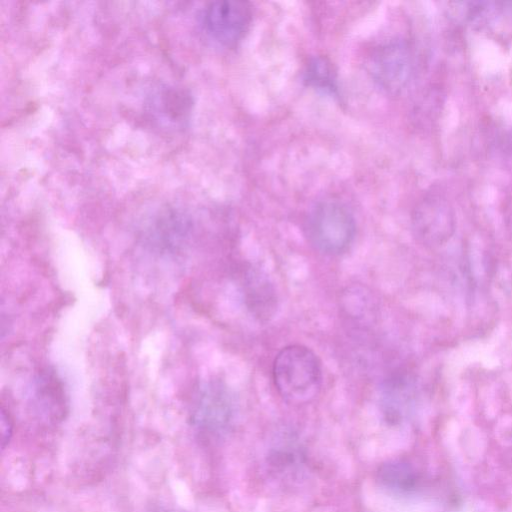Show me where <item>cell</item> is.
<instances>
[{"instance_id":"6da1fadb","label":"cell","mask_w":512,"mask_h":512,"mask_svg":"<svg viewBox=\"0 0 512 512\" xmlns=\"http://www.w3.org/2000/svg\"><path fill=\"white\" fill-rule=\"evenodd\" d=\"M272 373L278 393L291 404L309 403L320 392L321 363L306 346L293 344L282 348L274 359Z\"/></svg>"},{"instance_id":"7a4b0ae2","label":"cell","mask_w":512,"mask_h":512,"mask_svg":"<svg viewBox=\"0 0 512 512\" xmlns=\"http://www.w3.org/2000/svg\"><path fill=\"white\" fill-rule=\"evenodd\" d=\"M235 413L234 397L220 380L203 382L191 397V424L206 439L215 440L226 435L233 425Z\"/></svg>"},{"instance_id":"3957f363","label":"cell","mask_w":512,"mask_h":512,"mask_svg":"<svg viewBox=\"0 0 512 512\" xmlns=\"http://www.w3.org/2000/svg\"><path fill=\"white\" fill-rule=\"evenodd\" d=\"M355 221L350 211L335 201H324L311 211L307 231L311 243L321 252H344L355 236Z\"/></svg>"},{"instance_id":"277c9868","label":"cell","mask_w":512,"mask_h":512,"mask_svg":"<svg viewBox=\"0 0 512 512\" xmlns=\"http://www.w3.org/2000/svg\"><path fill=\"white\" fill-rule=\"evenodd\" d=\"M368 65L372 78L380 87L397 93L406 87L412 77L413 54L406 42L390 41L375 49Z\"/></svg>"},{"instance_id":"5b68a950","label":"cell","mask_w":512,"mask_h":512,"mask_svg":"<svg viewBox=\"0 0 512 512\" xmlns=\"http://www.w3.org/2000/svg\"><path fill=\"white\" fill-rule=\"evenodd\" d=\"M252 9L248 2L225 0L210 3L204 13L207 33L217 42L232 46L248 31Z\"/></svg>"},{"instance_id":"8992f818","label":"cell","mask_w":512,"mask_h":512,"mask_svg":"<svg viewBox=\"0 0 512 512\" xmlns=\"http://www.w3.org/2000/svg\"><path fill=\"white\" fill-rule=\"evenodd\" d=\"M265 464L267 473L275 480L292 482L304 469V452L289 433L276 435L269 444Z\"/></svg>"},{"instance_id":"52a82bcc","label":"cell","mask_w":512,"mask_h":512,"mask_svg":"<svg viewBox=\"0 0 512 512\" xmlns=\"http://www.w3.org/2000/svg\"><path fill=\"white\" fill-rule=\"evenodd\" d=\"M413 222L416 231L424 238L447 235L453 226L451 207L443 195L429 193L415 208Z\"/></svg>"},{"instance_id":"ba28073f","label":"cell","mask_w":512,"mask_h":512,"mask_svg":"<svg viewBox=\"0 0 512 512\" xmlns=\"http://www.w3.org/2000/svg\"><path fill=\"white\" fill-rule=\"evenodd\" d=\"M33 392L35 408L45 421L54 424L62 420L66 411L65 394L60 379L53 371L44 369L39 372Z\"/></svg>"},{"instance_id":"9c48e42d","label":"cell","mask_w":512,"mask_h":512,"mask_svg":"<svg viewBox=\"0 0 512 512\" xmlns=\"http://www.w3.org/2000/svg\"><path fill=\"white\" fill-rule=\"evenodd\" d=\"M190 226L180 215L170 214L158 219L149 230L148 244L161 253L178 252L187 242Z\"/></svg>"},{"instance_id":"30bf717a","label":"cell","mask_w":512,"mask_h":512,"mask_svg":"<svg viewBox=\"0 0 512 512\" xmlns=\"http://www.w3.org/2000/svg\"><path fill=\"white\" fill-rule=\"evenodd\" d=\"M249 309L259 318L272 315L276 307L274 290L268 280L257 272L248 275L245 285Z\"/></svg>"},{"instance_id":"8fae6325","label":"cell","mask_w":512,"mask_h":512,"mask_svg":"<svg viewBox=\"0 0 512 512\" xmlns=\"http://www.w3.org/2000/svg\"><path fill=\"white\" fill-rule=\"evenodd\" d=\"M377 476L383 487L393 491L410 490L416 481L412 468L398 461L383 464L379 468Z\"/></svg>"},{"instance_id":"7c38bea8","label":"cell","mask_w":512,"mask_h":512,"mask_svg":"<svg viewBox=\"0 0 512 512\" xmlns=\"http://www.w3.org/2000/svg\"><path fill=\"white\" fill-rule=\"evenodd\" d=\"M305 80L309 85L334 92L336 89L335 72L331 63L323 57L313 58L306 66Z\"/></svg>"},{"instance_id":"4fadbf2b","label":"cell","mask_w":512,"mask_h":512,"mask_svg":"<svg viewBox=\"0 0 512 512\" xmlns=\"http://www.w3.org/2000/svg\"><path fill=\"white\" fill-rule=\"evenodd\" d=\"M13 433V422L9 411H7L4 407L1 409V446L2 449L10 442Z\"/></svg>"},{"instance_id":"5bb4252c","label":"cell","mask_w":512,"mask_h":512,"mask_svg":"<svg viewBox=\"0 0 512 512\" xmlns=\"http://www.w3.org/2000/svg\"><path fill=\"white\" fill-rule=\"evenodd\" d=\"M155 512H183V511H177V510H173V509H160Z\"/></svg>"}]
</instances>
